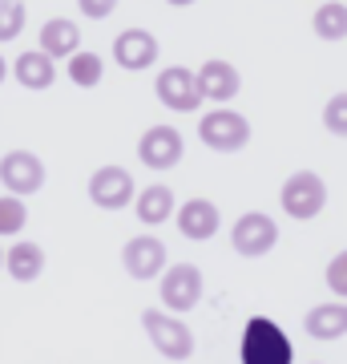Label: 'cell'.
I'll return each mask as SVG.
<instances>
[{
	"label": "cell",
	"mask_w": 347,
	"mask_h": 364,
	"mask_svg": "<svg viewBox=\"0 0 347 364\" xmlns=\"http://www.w3.org/2000/svg\"><path fill=\"white\" fill-rule=\"evenodd\" d=\"M291 340L267 316H250L243 328V364H291Z\"/></svg>",
	"instance_id": "cell-1"
},
{
	"label": "cell",
	"mask_w": 347,
	"mask_h": 364,
	"mask_svg": "<svg viewBox=\"0 0 347 364\" xmlns=\"http://www.w3.org/2000/svg\"><path fill=\"white\" fill-rule=\"evenodd\" d=\"M279 203L291 219H315L323 207H327V182L315 174V170H295L291 178L283 182V191H279Z\"/></svg>",
	"instance_id": "cell-2"
},
{
	"label": "cell",
	"mask_w": 347,
	"mask_h": 364,
	"mask_svg": "<svg viewBox=\"0 0 347 364\" xmlns=\"http://www.w3.org/2000/svg\"><path fill=\"white\" fill-rule=\"evenodd\" d=\"M198 138L219 154H238L250 142V122L243 114H234V109H210L198 122Z\"/></svg>",
	"instance_id": "cell-3"
},
{
	"label": "cell",
	"mask_w": 347,
	"mask_h": 364,
	"mask_svg": "<svg viewBox=\"0 0 347 364\" xmlns=\"http://www.w3.org/2000/svg\"><path fill=\"white\" fill-rule=\"evenodd\" d=\"M142 328H145V336L154 340V348L162 352V356H170V360H186V356L194 352L190 328L182 324L174 312H158V308H145V312H142Z\"/></svg>",
	"instance_id": "cell-4"
},
{
	"label": "cell",
	"mask_w": 347,
	"mask_h": 364,
	"mask_svg": "<svg viewBox=\"0 0 347 364\" xmlns=\"http://www.w3.org/2000/svg\"><path fill=\"white\" fill-rule=\"evenodd\" d=\"M158 102L174 109V114H194L202 105V90H198V73H190L186 65H170L158 73Z\"/></svg>",
	"instance_id": "cell-5"
},
{
	"label": "cell",
	"mask_w": 347,
	"mask_h": 364,
	"mask_svg": "<svg viewBox=\"0 0 347 364\" xmlns=\"http://www.w3.org/2000/svg\"><path fill=\"white\" fill-rule=\"evenodd\" d=\"M0 182L16 198L37 195L40 186H45V162L33 150H9V154L0 158Z\"/></svg>",
	"instance_id": "cell-6"
},
{
	"label": "cell",
	"mask_w": 347,
	"mask_h": 364,
	"mask_svg": "<svg viewBox=\"0 0 347 364\" xmlns=\"http://www.w3.org/2000/svg\"><path fill=\"white\" fill-rule=\"evenodd\" d=\"M231 243H234V251H238V255L258 259V255H267V251L279 243V227H275V219H270V215H263V210H246L243 219L234 223Z\"/></svg>",
	"instance_id": "cell-7"
},
{
	"label": "cell",
	"mask_w": 347,
	"mask_h": 364,
	"mask_svg": "<svg viewBox=\"0 0 347 364\" xmlns=\"http://www.w3.org/2000/svg\"><path fill=\"white\" fill-rule=\"evenodd\" d=\"M202 299V272L194 263H174L162 272V304L170 312H190Z\"/></svg>",
	"instance_id": "cell-8"
},
{
	"label": "cell",
	"mask_w": 347,
	"mask_h": 364,
	"mask_svg": "<svg viewBox=\"0 0 347 364\" xmlns=\"http://www.w3.org/2000/svg\"><path fill=\"white\" fill-rule=\"evenodd\" d=\"M182 150H186V142L174 126H150L138 142V158L150 170H174L182 162Z\"/></svg>",
	"instance_id": "cell-9"
},
{
	"label": "cell",
	"mask_w": 347,
	"mask_h": 364,
	"mask_svg": "<svg viewBox=\"0 0 347 364\" xmlns=\"http://www.w3.org/2000/svg\"><path fill=\"white\" fill-rule=\"evenodd\" d=\"M89 198H93V207H101V210L129 207V203H133V178H129V170L101 166L89 178Z\"/></svg>",
	"instance_id": "cell-10"
},
{
	"label": "cell",
	"mask_w": 347,
	"mask_h": 364,
	"mask_svg": "<svg viewBox=\"0 0 347 364\" xmlns=\"http://www.w3.org/2000/svg\"><path fill=\"white\" fill-rule=\"evenodd\" d=\"M114 61L126 73H142L158 61V37L154 33H145V28H126V33H117L114 41Z\"/></svg>",
	"instance_id": "cell-11"
},
{
	"label": "cell",
	"mask_w": 347,
	"mask_h": 364,
	"mask_svg": "<svg viewBox=\"0 0 347 364\" xmlns=\"http://www.w3.org/2000/svg\"><path fill=\"white\" fill-rule=\"evenodd\" d=\"M121 263L133 279H154L158 272H166V243L154 235H138L121 247Z\"/></svg>",
	"instance_id": "cell-12"
},
{
	"label": "cell",
	"mask_w": 347,
	"mask_h": 364,
	"mask_svg": "<svg viewBox=\"0 0 347 364\" xmlns=\"http://www.w3.org/2000/svg\"><path fill=\"white\" fill-rule=\"evenodd\" d=\"M222 227V215L219 207L210 203V198H190V203H182L178 207V231L194 243H202V239H214V231Z\"/></svg>",
	"instance_id": "cell-13"
},
{
	"label": "cell",
	"mask_w": 347,
	"mask_h": 364,
	"mask_svg": "<svg viewBox=\"0 0 347 364\" xmlns=\"http://www.w3.org/2000/svg\"><path fill=\"white\" fill-rule=\"evenodd\" d=\"M198 90H202V97H210V102H231L234 93L243 90V77H238V69H234L231 61H206V65L198 69Z\"/></svg>",
	"instance_id": "cell-14"
},
{
	"label": "cell",
	"mask_w": 347,
	"mask_h": 364,
	"mask_svg": "<svg viewBox=\"0 0 347 364\" xmlns=\"http://www.w3.org/2000/svg\"><path fill=\"white\" fill-rule=\"evenodd\" d=\"M77 45H81V28H77V21H69V16H53V21H45L40 25V49L49 53L53 61L57 57H77Z\"/></svg>",
	"instance_id": "cell-15"
},
{
	"label": "cell",
	"mask_w": 347,
	"mask_h": 364,
	"mask_svg": "<svg viewBox=\"0 0 347 364\" xmlns=\"http://www.w3.org/2000/svg\"><path fill=\"white\" fill-rule=\"evenodd\" d=\"M13 77L25 90H49L53 81H57V65H53V57L45 49H28L13 61Z\"/></svg>",
	"instance_id": "cell-16"
},
{
	"label": "cell",
	"mask_w": 347,
	"mask_h": 364,
	"mask_svg": "<svg viewBox=\"0 0 347 364\" xmlns=\"http://www.w3.org/2000/svg\"><path fill=\"white\" fill-rule=\"evenodd\" d=\"M303 328H307V336H315V340L347 336V304H315V308L303 316Z\"/></svg>",
	"instance_id": "cell-17"
},
{
	"label": "cell",
	"mask_w": 347,
	"mask_h": 364,
	"mask_svg": "<svg viewBox=\"0 0 347 364\" xmlns=\"http://www.w3.org/2000/svg\"><path fill=\"white\" fill-rule=\"evenodd\" d=\"M4 267H9V275H13L16 284H33V279L45 272V251H40L33 239L13 243V251L4 255Z\"/></svg>",
	"instance_id": "cell-18"
},
{
	"label": "cell",
	"mask_w": 347,
	"mask_h": 364,
	"mask_svg": "<svg viewBox=\"0 0 347 364\" xmlns=\"http://www.w3.org/2000/svg\"><path fill=\"white\" fill-rule=\"evenodd\" d=\"M138 219L145 227H158V223H166L174 215V191H170L166 182H154V186H145L142 195H138Z\"/></svg>",
	"instance_id": "cell-19"
},
{
	"label": "cell",
	"mask_w": 347,
	"mask_h": 364,
	"mask_svg": "<svg viewBox=\"0 0 347 364\" xmlns=\"http://www.w3.org/2000/svg\"><path fill=\"white\" fill-rule=\"evenodd\" d=\"M311 28H315V37L319 41H343L347 37V4H339V0H327V4H319L315 9V16H311Z\"/></svg>",
	"instance_id": "cell-20"
},
{
	"label": "cell",
	"mask_w": 347,
	"mask_h": 364,
	"mask_svg": "<svg viewBox=\"0 0 347 364\" xmlns=\"http://www.w3.org/2000/svg\"><path fill=\"white\" fill-rule=\"evenodd\" d=\"M101 77H105V61L97 57V53L81 49L77 57H69V81H73V85L93 90V85H101Z\"/></svg>",
	"instance_id": "cell-21"
},
{
	"label": "cell",
	"mask_w": 347,
	"mask_h": 364,
	"mask_svg": "<svg viewBox=\"0 0 347 364\" xmlns=\"http://www.w3.org/2000/svg\"><path fill=\"white\" fill-rule=\"evenodd\" d=\"M28 223V207L25 198L16 195H0V235H21Z\"/></svg>",
	"instance_id": "cell-22"
},
{
	"label": "cell",
	"mask_w": 347,
	"mask_h": 364,
	"mask_svg": "<svg viewBox=\"0 0 347 364\" xmlns=\"http://www.w3.org/2000/svg\"><path fill=\"white\" fill-rule=\"evenodd\" d=\"M25 28V0H0V45L21 37Z\"/></svg>",
	"instance_id": "cell-23"
},
{
	"label": "cell",
	"mask_w": 347,
	"mask_h": 364,
	"mask_svg": "<svg viewBox=\"0 0 347 364\" xmlns=\"http://www.w3.org/2000/svg\"><path fill=\"white\" fill-rule=\"evenodd\" d=\"M323 126L335 138H347V93H335L331 102L323 105Z\"/></svg>",
	"instance_id": "cell-24"
},
{
	"label": "cell",
	"mask_w": 347,
	"mask_h": 364,
	"mask_svg": "<svg viewBox=\"0 0 347 364\" xmlns=\"http://www.w3.org/2000/svg\"><path fill=\"white\" fill-rule=\"evenodd\" d=\"M327 287H331L335 296L347 299V251H339V255L327 263Z\"/></svg>",
	"instance_id": "cell-25"
},
{
	"label": "cell",
	"mask_w": 347,
	"mask_h": 364,
	"mask_svg": "<svg viewBox=\"0 0 347 364\" xmlns=\"http://www.w3.org/2000/svg\"><path fill=\"white\" fill-rule=\"evenodd\" d=\"M77 9L85 16H93V21H101V16H109L117 9V0H77Z\"/></svg>",
	"instance_id": "cell-26"
},
{
	"label": "cell",
	"mask_w": 347,
	"mask_h": 364,
	"mask_svg": "<svg viewBox=\"0 0 347 364\" xmlns=\"http://www.w3.org/2000/svg\"><path fill=\"white\" fill-rule=\"evenodd\" d=\"M166 4H174V9H186V4H194V0H166Z\"/></svg>",
	"instance_id": "cell-27"
},
{
	"label": "cell",
	"mask_w": 347,
	"mask_h": 364,
	"mask_svg": "<svg viewBox=\"0 0 347 364\" xmlns=\"http://www.w3.org/2000/svg\"><path fill=\"white\" fill-rule=\"evenodd\" d=\"M9 77V65H4V57H0V81Z\"/></svg>",
	"instance_id": "cell-28"
},
{
	"label": "cell",
	"mask_w": 347,
	"mask_h": 364,
	"mask_svg": "<svg viewBox=\"0 0 347 364\" xmlns=\"http://www.w3.org/2000/svg\"><path fill=\"white\" fill-rule=\"evenodd\" d=\"M0 267H4V255H0Z\"/></svg>",
	"instance_id": "cell-29"
}]
</instances>
